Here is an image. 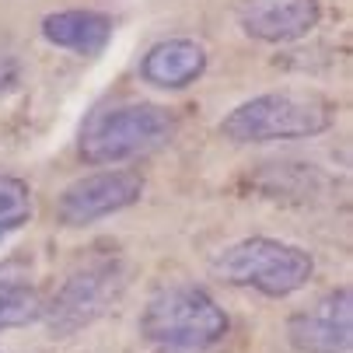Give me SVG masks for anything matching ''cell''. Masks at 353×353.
Instances as JSON below:
<instances>
[{"instance_id":"1","label":"cell","mask_w":353,"mask_h":353,"mask_svg":"<svg viewBox=\"0 0 353 353\" xmlns=\"http://www.w3.org/2000/svg\"><path fill=\"white\" fill-rule=\"evenodd\" d=\"M336 123V105L315 91H270L256 94L221 119V133L231 143H276L308 140Z\"/></svg>"},{"instance_id":"2","label":"cell","mask_w":353,"mask_h":353,"mask_svg":"<svg viewBox=\"0 0 353 353\" xmlns=\"http://www.w3.org/2000/svg\"><path fill=\"white\" fill-rule=\"evenodd\" d=\"M175 137V116L150 102L94 109L77 137V154L88 165H119L165 147Z\"/></svg>"},{"instance_id":"3","label":"cell","mask_w":353,"mask_h":353,"mask_svg":"<svg viewBox=\"0 0 353 353\" xmlns=\"http://www.w3.org/2000/svg\"><path fill=\"white\" fill-rule=\"evenodd\" d=\"M228 315L217 301L196 283L161 287L140 315V336L165 350H210L228 336Z\"/></svg>"},{"instance_id":"4","label":"cell","mask_w":353,"mask_h":353,"mask_svg":"<svg viewBox=\"0 0 353 353\" xmlns=\"http://www.w3.org/2000/svg\"><path fill=\"white\" fill-rule=\"evenodd\" d=\"M210 270L221 283L252 287L266 297H290L301 287H308L315 273V259L301 245L256 234V238H241L228 245L224 252H217Z\"/></svg>"},{"instance_id":"5","label":"cell","mask_w":353,"mask_h":353,"mask_svg":"<svg viewBox=\"0 0 353 353\" xmlns=\"http://www.w3.org/2000/svg\"><path fill=\"white\" fill-rule=\"evenodd\" d=\"M126 266L119 259H102L91 263L84 270H74L60 290L49 297V305L42 308L46 329L53 332V339H67L88 325H94L126 290Z\"/></svg>"},{"instance_id":"6","label":"cell","mask_w":353,"mask_h":353,"mask_svg":"<svg viewBox=\"0 0 353 353\" xmlns=\"http://www.w3.org/2000/svg\"><path fill=\"white\" fill-rule=\"evenodd\" d=\"M143 196V175L133 168H109L70 182L57 199V217L63 228H88L102 217L130 210Z\"/></svg>"},{"instance_id":"7","label":"cell","mask_w":353,"mask_h":353,"mask_svg":"<svg viewBox=\"0 0 353 353\" xmlns=\"http://www.w3.org/2000/svg\"><path fill=\"white\" fill-rule=\"evenodd\" d=\"M287 343L297 353H350L353 346V290H325L287 322Z\"/></svg>"},{"instance_id":"8","label":"cell","mask_w":353,"mask_h":353,"mask_svg":"<svg viewBox=\"0 0 353 353\" xmlns=\"http://www.w3.org/2000/svg\"><path fill=\"white\" fill-rule=\"evenodd\" d=\"M245 35L259 42H297L322 21L319 0H252L238 14Z\"/></svg>"},{"instance_id":"9","label":"cell","mask_w":353,"mask_h":353,"mask_svg":"<svg viewBox=\"0 0 353 353\" xmlns=\"http://www.w3.org/2000/svg\"><path fill=\"white\" fill-rule=\"evenodd\" d=\"M203 70H207V49L196 39H165L158 46H150L140 63L143 81L165 91L189 88Z\"/></svg>"},{"instance_id":"10","label":"cell","mask_w":353,"mask_h":353,"mask_svg":"<svg viewBox=\"0 0 353 353\" xmlns=\"http://www.w3.org/2000/svg\"><path fill=\"white\" fill-rule=\"evenodd\" d=\"M112 18L102 11H57L42 18V39L81 57H102L112 42Z\"/></svg>"},{"instance_id":"11","label":"cell","mask_w":353,"mask_h":353,"mask_svg":"<svg viewBox=\"0 0 353 353\" xmlns=\"http://www.w3.org/2000/svg\"><path fill=\"white\" fill-rule=\"evenodd\" d=\"M42 297L28 283V273L18 259L0 266V329H21L42 319Z\"/></svg>"},{"instance_id":"12","label":"cell","mask_w":353,"mask_h":353,"mask_svg":"<svg viewBox=\"0 0 353 353\" xmlns=\"http://www.w3.org/2000/svg\"><path fill=\"white\" fill-rule=\"evenodd\" d=\"M32 221V189L18 175H0V241Z\"/></svg>"},{"instance_id":"13","label":"cell","mask_w":353,"mask_h":353,"mask_svg":"<svg viewBox=\"0 0 353 353\" xmlns=\"http://www.w3.org/2000/svg\"><path fill=\"white\" fill-rule=\"evenodd\" d=\"M14 84H18V60H11V57H0V94L11 91Z\"/></svg>"},{"instance_id":"14","label":"cell","mask_w":353,"mask_h":353,"mask_svg":"<svg viewBox=\"0 0 353 353\" xmlns=\"http://www.w3.org/2000/svg\"><path fill=\"white\" fill-rule=\"evenodd\" d=\"M168 353H175V350H168Z\"/></svg>"}]
</instances>
